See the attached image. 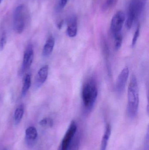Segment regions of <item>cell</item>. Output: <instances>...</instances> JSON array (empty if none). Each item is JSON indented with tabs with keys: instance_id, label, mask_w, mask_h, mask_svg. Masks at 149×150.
Wrapping results in <instances>:
<instances>
[{
	"instance_id": "1",
	"label": "cell",
	"mask_w": 149,
	"mask_h": 150,
	"mask_svg": "<svg viewBox=\"0 0 149 150\" xmlns=\"http://www.w3.org/2000/svg\"><path fill=\"white\" fill-rule=\"evenodd\" d=\"M139 105V93L137 78L135 75L131 77L128 89L127 112L131 119L137 115Z\"/></svg>"
},
{
	"instance_id": "2",
	"label": "cell",
	"mask_w": 149,
	"mask_h": 150,
	"mask_svg": "<svg viewBox=\"0 0 149 150\" xmlns=\"http://www.w3.org/2000/svg\"><path fill=\"white\" fill-rule=\"evenodd\" d=\"M98 95L96 82L94 79L87 80L84 85L82 90V99L85 110L90 112L94 107Z\"/></svg>"
},
{
	"instance_id": "3",
	"label": "cell",
	"mask_w": 149,
	"mask_h": 150,
	"mask_svg": "<svg viewBox=\"0 0 149 150\" xmlns=\"http://www.w3.org/2000/svg\"><path fill=\"white\" fill-rule=\"evenodd\" d=\"M26 11L23 4H21L15 10L13 19L14 30L18 34H21L24 30L25 26Z\"/></svg>"
},
{
	"instance_id": "4",
	"label": "cell",
	"mask_w": 149,
	"mask_h": 150,
	"mask_svg": "<svg viewBox=\"0 0 149 150\" xmlns=\"http://www.w3.org/2000/svg\"><path fill=\"white\" fill-rule=\"evenodd\" d=\"M125 20V14L121 11H118L113 17L110 28L114 37L120 34Z\"/></svg>"
},
{
	"instance_id": "5",
	"label": "cell",
	"mask_w": 149,
	"mask_h": 150,
	"mask_svg": "<svg viewBox=\"0 0 149 150\" xmlns=\"http://www.w3.org/2000/svg\"><path fill=\"white\" fill-rule=\"evenodd\" d=\"M77 130V124L75 121H72L62 140L60 150H68L70 143Z\"/></svg>"
},
{
	"instance_id": "6",
	"label": "cell",
	"mask_w": 149,
	"mask_h": 150,
	"mask_svg": "<svg viewBox=\"0 0 149 150\" xmlns=\"http://www.w3.org/2000/svg\"><path fill=\"white\" fill-rule=\"evenodd\" d=\"M137 0H132L129 4L128 12L126 25L128 29H130L134 21L139 18Z\"/></svg>"
},
{
	"instance_id": "7",
	"label": "cell",
	"mask_w": 149,
	"mask_h": 150,
	"mask_svg": "<svg viewBox=\"0 0 149 150\" xmlns=\"http://www.w3.org/2000/svg\"><path fill=\"white\" fill-rule=\"evenodd\" d=\"M34 59V51L32 46L29 45L26 48L23 59L22 68L20 69L19 74H23L25 71L29 69L32 64Z\"/></svg>"
},
{
	"instance_id": "8",
	"label": "cell",
	"mask_w": 149,
	"mask_h": 150,
	"mask_svg": "<svg viewBox=\"0 0 149 150\" xmlns=\"http://www.w3.org/2000/svg\"><path fill=\"white\" fill-rule=\"evenodd\" d=\"M129 74V68L126 67L122 70L118 76L115 86L116 91L118 93H121L124 91L127 84Z\"/></svg>"
},
{
	"instance_id": "9",
	"label": "cell",
	"mask_w": 149,
	"mask_h": 150,
	"mask_svg": "<svg viewBox=\"0 0 149 150\" xmlns=\"http://www.w3.org/2000/svg\"><path fill=\"white\" fill-rule=\"evenodd\" d=\"M66 33L70 38H74L78 33V19L74 15L68 18L67 21Z\"/></svg>"
},
{
	"instance_id": "10",
	"label": "cell",
	"mask_w": 149,
	"mask_h": 150,
	"mask_svg": "<svg viewBox=\"0 0 149 150\" xmlns=\"http://www.w3.org/2000/svg\"><path fill=\"white\" fill-rule=\"evenodd\" d=\"M49 73V67L45 65L38 71L36 80V86L39 87L46 81Z\"/></svg>"
},
{
	"instance_id": "11",
	"label": "cell",
	"mask_w": 149,
	"mask_h": 150,
	"mask_svg": "<svg viewBox=\"0 0 149 150\" xmlns=\"http://www.w3.org/2000/svg\"><path fill=\"white\" fill-rule=\"evenodd\" d=\"M55 45V39L52 36H50L46 40L43 48L42 54L45 57H48L52 52Z\"/></svg>"
},
{
	"instance_id": "12",
	"label": "cell",
	"mask_w": 149,
	"mask_h": 150,
	"mask_svg": "<svg viewBox=\"0 0 149 150\" xmlns=\"http://www.w3.org/2000/svg\"><path fill=\"white\" fill-rule=\"evenodd\" d=\"M111 127L109 124L106 125L105 132L101 140L100 150H106L108 141L111 134Z\"/></svg>"
},
{
	"instance_id": "13",
	"label": "cell",
	"mask_w": 149,
	"mask_h": 150,
	"mask_svg": "<svg viewBox=\"0 0 149 150\" xmlns=\"http://www.w3.org/2000/svg\"><path fill=\"white\" fill-rule=\"evenodd\" d=\"M38 132L36 128L30 127L25 131V138L28 144H31L37 138Z\"/></svg>"
},
{
	"instance_id": "14",
	"label": "cell",
	"mask_w": 149,
	"mask_h": 150,
	"mask_svg": "<svg viewBox=\"0 0 149 150\" xmlns=\"http://www.w3.org/2000/svg\"><path fill=\"white\" fill-rule=\"evenodd\" d=\"M81 141L80 132L77 130L70 143L68 150H79Z\"/></svg>"
},
{
	"instance_id": "15",
	"label": "cell",
	"mask_w": 149,
	"mask_h": 150,
	"mask_svg": "<svg viewBox=\"0 0 149 150\" xmlns=\"http://www.w3.org/2000/svg\"><path fill=\"white\" fill-rule=\"evenodd\" d=\"M24 113V105L23 104L19 105L16 109L14 113V122L16 125H17L21 122Z\"/></svg>"
},
{
	"instance_id": "16",
	"label": "cell",
	"mask_w": 149,
	"mask_h": 150,
	"mask_svg": "<svg viewBox=\"0 0 149 150\" xmlns=\"http://www.w3.org/2000/svg\"><path fill=\"white\" fill-rule=\"evenodd\" d=\"M31 85V77L30 75H26L24 79L22 87V95L23 97L25 96Z\"/></svg>"
},
{
	"instance_id": "17",
	"label": "cell",
	"mask_w": 149,
	"mask_h": 150,
	"mask_svg": "<svg viewBox=\"0 0 149 150\" xmlns=\"http://www.w3.org/2000/svg\"><path fill=\"white\" fill-rule=\"evenodd\" d=\"M39 124L44 127H51L53 126V121L51 118H45L39 122Z\"/></svg>"
},
{
	"instance_id": "18",
	"label": "cell",
	"mask_w": 149,
	"mask_h": 150,
	"mask_svg": "<svg viewBox=\"0 0 149 150\" xmlns=\"http://www.w3.org/2000/svg\"><path fill=\"white\" fill-rule=\"evenodd\" d=\"M7 43V36L5 32H3L0 36V51L4 49Z\"/></svg>"
},
{
	"instance_id": "19",
	"label": "cell",
	"mask_w": 149,
	"mask_h": 150,
	"mask_svg": "<svg viewBox=\"0 0 149 150\" xmlns=\"http://www.w3.org/2000/svg\"><path fill=\"white\" fill-rule=\"evenodd\" d=\"M115 47L116 50L120 49L121 47L122 41V37L121 34H119L115 37Z\"/></svg>"
},
{
	"instance_id": "20",
	"label": "cell",
	"mask_w": 149,
	"mask_h": 150,
	"mask_svg": "<svg viewBox=\"0 0 149 150\" xmlns=\"http://www.w3.org/2000/svg\"><path fill=\"white\" fill-rule=\"evenodd\" d=\"M147 0H137V6H138V12L139 16L142 14L146 4Z\"/></svg>"
},
{
	"instance_id": "21",
	"label": "cell",
	"mask_w": 149,
	"mask_h": 150,
	"mask_svg": "<svg viewBox=\"0 0 149 150\" xmlns=\"http://www.w3.org/2000/svg\"><path fill=\"white\" fill-rule=\"evenodd\" d=\"M143 150H149V131L148 128V130H147V132L146 133L145 138H144Z\"/></svg>"
},
{
	"instance_id": "22",
	"label": "cell",
	"mask_w": 149,
	"mask_h": 150,
	"mask_svg": "<svg viewBox=\"0 0 149 150\" xmlns=\"http://www.w3.org/2000/svg\"><path fill=\"white\" fill-rule=\"evenodd\" d=\"M140 26H138L135 32L134 35V37H133V40L132 42V46L133 47L135 46L136 44V42H137V40H138V38H139V35H140Z\"/></svg>"
},
{
	"instance_id": "23",
	"label": "cell",
	"mask_w": 149,
	"mask_h": 150,
	"mask_svg": "<svg viewBox=\"0 0 149 150\" xmlns=\"http://www.w3.org/2000/svg\"><path fill=\"white\" fill-rule=\"evenodd\" d=\"M67 1H68V0H60L59 6H60V8H64L67 4Z\"/></svg>"
},
{
	"instance_id": "24",
	"label": "cell",
	"mask_w": 149,
	"mask_h": 150,
	"mask_svg": "<svg viewBox=\"0 0 149 150\" xmlns=\"http://www.w3.org/2000/svg\"><path fill=\"white\" fill-rule=\"evenodd\" d=\"M114 1L115 0H107L106 4V7H110V6H111L113 4Z\"/></svg>"
},
{
	"instance_id": "25",
	"label": "cell",
	"mask_w": 149,
	"mask_h": 150,
	"mask_svg": "<svg viewBox=\"0 0 149 150\" xmlns=\"http://www.w3.org/2000/svg\"><path fill=\"white\" fill-rule=\"evenodd\" d=\"M63 23H64V21H63V20H61V21L58 24V27L59 29H60L62 28Z\"/></svg>"
},
{
	"instance_id": "26",
	"label": "cell",
	"mask_w": 149,
	"mask_h": 150,
	"mask_svg": "<svg viewBox=\"0 0 149 150\" xmlns=\"http://www.w3.org/2000/svg\"><path fill=\"white\" fill-rule=\"evenodd\" d=\"M2 1V0H0V4H1V3Z\"/></svg>"
},
{
	"instance_id": "27",
	"label": "cell",
	"mask_w": 149,
	"mask_h": 150,
	"mask_svg": "<svg viewBox=\"0 0 149 150\" xmlns=\"http://www.w3.org/2000/svg\"><path fill=\"white\" fill-rule=\"evenodd\" d=\"M3 150H7L6 149H3Z\"/></svg>"
}]
</instances>
